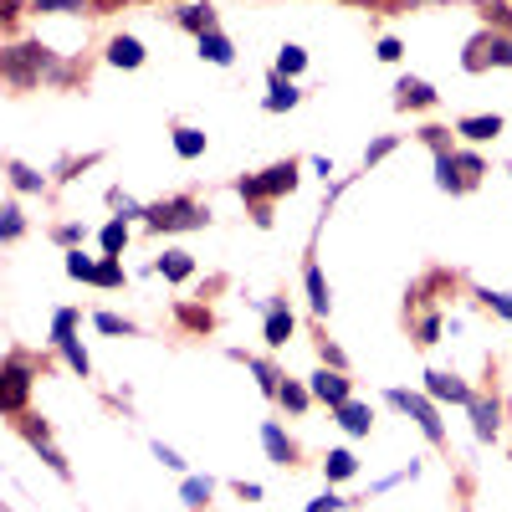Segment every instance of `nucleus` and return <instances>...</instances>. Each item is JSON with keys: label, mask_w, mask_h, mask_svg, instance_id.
<instances>
[{"label": "nucleus", "mask_w": 512, "mask_h": 512, "mask_svg": "<svg viewBox=\"0 0 512 512\" xmlns=\"http://www.w3.org/2000/svg\"><path fill=\"white\" fill-rule=\"evenodd\" d=\"M420 139H425V144H431L436 154H446V149H451V144H446V128H425V134H420Z\"/></svg>", "instance_id": "nucleus-47"}, {"label": "nucleus", "mask_w": 512, "mask_h": 512, "mask_svg": "<svg viewBox=\"0 0 512 512\" xmlns=\"http://www.w3.org/2000/svg\"><path fill=\"white\" fill-rule=\"evenodd\" d=\"M436 88L425 77H400L395 82V108H436Z\"/></svg>", "instance_id": "nucleus-11"}, {"label": "nucleus", "mask_w": 512, "mask_h": 512, "mask_svg": "<svg viewBox=\"0 0 512 512\" xmlns=\"http://www.w3.org/2000/svg\"><path fill=\"white\" fill-rule=\"evenodd\" d=\"M26 395H31V364H26V354H11L6 359V384H0V410H6L11 420L26 415Z\"/></svg>", "instance_id": "nucleus-6"}, {"label": "nucleus", "mask_w": 512, "mask_h": 512, "mask_svg": "<svg viewBox=\"0 0 512 512\" xmlns=\"http://www.w3.org/2000/svg\"><path fill=\"white\" fill-rule=\"evenodd\" d=\"M98 246H103V256H123V246H128V221L113 216V221L98 231Z\"/></svg>", "instance_id": "nucleus-26"}, {"label": "nucleus", "mask_w": 512, "mask_h": 512, "mask_svg": "<svg viewBox=\"0 0 512 512\" xmlns=\"http://www.w3.org/2000/svg\"><path fill=\"white\" fill-rule=\"evenodd\" d=\"M0 67H6V82H11V88H41V82H67V72H72L52 47H41V41H16V47H6Z\"/></svg>", "instance_id": "nucleus-1"}, {"label": "nucleus", "mask_w": 512, "mask_h": 512, "mask_svg": "<svg viewBox=\"0 0 512 512\" xmlns=\"http://www.w3.org/2000/svg\"><path fill=\"white\" fill-rule=\"evenodd\" d=\"M333 415H338V425H344L349 436H369V431H374V410H369V405H359V400L338 405Z\"/></svg>", "instance_id": "nucleus-21"}, {"label": "nucleus", "mask_w": 512, "mask_h": 512, "mask_svg": "<svg viewBox=\"0 0 512 512\" xmlns=\"http://www.w3.org/2000/svg\"><path fill=\"white\" fill-rule=\"evenodd\" d=\"M88 0H36V11H47V16H67V11H82Z\"/></svg>", "instance_id": "nucleus-43"}, {"label": "nucleus", "mask_w": 512, "mask_h": 512, "mask_svg": "<svg viewBox=\"0 0 512 512\" xmlns=\"http://www.w3.org/2000/svg\"><path fill=\"white\" fill-rule=\"evenodd\" d=\"M21 231H26L21 205H16V200H6V205H0V241H21Z\"/></svg>", "instance_id": "nucleus-28"}, {"label": "nucleus", "mask_w": 512, "mask_h": 512, "mask_svg": "<svg viewBox=\"0 0 512 512\" xmlns=\"http://www.w3.org/2000/svg\"><path fill=\"white\" fill-rule=\"evenodd\" d=\"M456 134H461V139H472V144L497 139V134H502V118H497V113H472V118H456Z\"/></svg>", "instance_id": "nucleus-17"}, {"label": "nucleus", "mask_w": 512, "mask_h": 512, "mask_svg": "<svg viewBox=\"0 0 512 512\" xmlns=\"http://www.w3.org/2000/svg\"><path fill=\"white\" fill-rule=\"evenodd\" d=\"M297 103H303V93H297V82H292V77H277V72H272L262 108H267V113H292Z\"/></svg>", "instance_id": "nucleus-15"}, {"label": "nucleus", "mask_w": 512, "mask_h": 512, "mask_svg": "<svg viewBox=\"0 0 512 512\" xmlns=\"http://www.w3.org/2000/svg\"><path fill=\"white\" fill-rule=\"evenodd\" d=\"M154 272H159L164 282H190V277H195V256H190V251H164L159 262H154Z\"/></svg>", "instance_id": "nucleus-20"}, {"label": "nucleus", "mask_w": 512, "mask_h": 512, "mask_svg": "<svg viewBox=\"0 0 512 512\" xmlns=\"http://www.w3.org/2000/svg\"><path fill=\"white\" fill-rule=\"evenodd\" d=\"M6 175H11V185H16L21 195H41V190H47V175H36V169H31V164H21V159H11V164H6Z\"/></svg>", "instance_id": "nucleus-24"}, {"label": "nucleus", "mask_w": 512, "mask_h": 512, "mask_svg": "<svg viewBox=\"0 0 512 512\" xmlns=\"http://www.w3.org/2000/svg\"><path fill=\"white\" fill-rule=\"evenodd\" d=\"M338 507H349V502H344V497H333V492H323V497H313L303 512H338Z\"/></svg>", "instance_id": "nucleus-45"}, {"label": "nucleus", "mask_w": 512, "mask_h": 512, "mask_svg": "<svg viewBox=\"0 0 512 512\" xmlns=\"http://www.w3.org/2000/svg\"><path fill=\"white\" fill-rule=\"evenodd\" d=\"M277 400H282V405H287V410L297 415V410H308V405H313V390H308V384H297V379H287Z\"/></svg>", "instance_id": "nucleus-33"}, {"label": "nucleus", "mask_w": 512, "mask_h": 512, "mask_svg": "<svg viewBox=\"0 0 512 512\" xmlns=\"http://www.w3.org/2000/svg\"><path fill=\"white\" fill-rule=\"evenodd\" d=\"M108 62H113V67H128V72L144 67V41H139V36H113V41H108Z\"/></svg>", "instance_id": "nucleus-19"}, {"label": "nucleus", "mask_w": 512, "mask_h": 512, "mask_svg": "<svg viewBox=\"0 0 512 512\" xmlns=\"http://www.w3.org/2000/svg\"><path fill=\"white\" fill-rule=\"evenodd\" d=\"M507 180H512V169H507Z\"/></svg>", "instance_id": "nucleus-52"}, {"label": "nucleus", "mask_w": 512, "mask_h": 512, "mask_svg": "<svg viewBox=\"0 0 512 512\" xmlns=\"http://www.w3.org/2000/svg\"><path fill=\"white\" fill-rule=\"evenodd\" d=\"M425 395H431V400H451V405H472V400H477L472 384L456 379V374H446V369H431V374H425Z\"/></svg>", "instance_id": "nucleus-9"}, {"label": "nucleus", "mask_w": 512, "mask_h": 512, "mask_svg": "<svg viewBox=\"0 0 512 512\" xmlns=\"http://www.w3.org/2000/svg\"><path fill=\"white\" fill-rule=\"evenodd\" d=\"M461 67H466V72L512 67V36H502V31H477L472 41H466V52H461Z\"/></svg>", "instance_id": "nucleus-5"}, {"label": "nucleus", "mask_w": 512, "mask_h": 512, "mask_svg": "<svg viewBox=\"0 0 512 512\" xmlns=\"http://www.w3.org/2000/svg\"><path fill=\"white\" fill-rule=\"evenodd\" d=\"M72 333H77V313H72V308H62V313L52 318V349H57V344H67Z\"/></svg>", "instance_id": "nucleus-37"}, {"label": "nucleus", "mask_w": 512, "mask_h": 512, "mask_svg": "<svg viewBox=\"0 0 512 512\" xmlns=\"http://www.w3.org/2000/svg\"><path fill=\"white\" fill-rule=\"evenodd\" d=\"M262 338H267V349H282L287 338H292V308L282 303V297H272V303H267V328H262Z\"/></svg>", "instance_id": "nucleus-14"}, {"label": "nucleus", "mask_w": 512, "mask_h": 512, "mask_svg": "<svg viewBox=\"0 0 512 512\" xmlns=\"http://www.w3.org/2000/svg\"><path fill=\"white\" fill-rule=\"evenodd\" d=\"M195 47H200V62H210V67H231L236 62V47H231V36L216 26V31H205V36H195Z\"/></svg>", "instance_id": "nucleus-12"}, {"label": "nucleus", "mask_w": 512, "mask_h": 512, "mask_svg": "<svg viewBox=\"0 0 512 512\" xmlns=\"http://www.w3.org/2000/svg\"><path fill=\"white\" fill-rule=\"evenodd\" d=\"M292 190H297V159H282V164L262 169V175H241L236 180V195L251 200V205H267V200L292 195Z\"/></svg>", "instance_id": "nucleus-3"}, {"label": "nucleus", "mask_w": 512, "mask_h": 512, "mask_svg": "<svg viewBox=\"0 0 512 512\" xmlns=\"http://www.w3.org/2000/svg\"><path fill=\"white\" fill-rule=\"evenodd\" d=\"M93 287H123V256H103Z\"/></svg>", "instance_id": "nucleus-34"}, {"label": "nucleus", "mask_w": 512, "mask_h": 512, "mask_svg": "<svg viewBox=\"0 0 512 512\" xmlns=\"http://www.w3.org/2000/svg\"><path fill=\"white\" fill-rule=\"evenodd\" d=\"M93 323H98V333H113V338H118V333H123V338H134V333H139L134 323H128V318H118V313H98Z\"/></svg>", "instance_id": "nucleus-36"}, {"label": "nucleus", "mask_w": 512, "mask_h": 512, "mask_svg": "<svg viewBox=\"0 0 512 512\" xmlns=\"http://www.w3.org/2000/svg\"><path fill=\"white\" fill-rule=\"evenodd\" d=\"M354 6H369V0H354Z\"/></svg>", "instance_id": "nucleus-51"}, {"label": "nucleus", "mask_w": 512, "mask_h": 512, "mask_svg": "<svg viewBox=\"0 0 512 512\" xmlns=\"http://www.w3.org/2000/svg\"><path fill=\"white\" fill-rule=\"evenodd\" d=\"M323 364H328V369H344L349 359H344V349H333V344H323Z\"/></svg>", "instance_id": "nucleus-49"}, {"label": "nucleus", "mask_w": 512, "mask_h": 512, "mask_svg": "<svg viewBox=\"0 0 512 512\" xmlns=\"http://www.w3.org/2000/svg\"><path fill=\"white\" fill-rule=\"evenodd\" d=\"M108 205L123 210V221H128V216H144V210H149V205H139V200H128L123 190H108Z\"/></svg>", "instance_id": "nucleus-40"}, {"label": "nucleus", "mask_w": 512, "mask_h": 512, "mask_svg": "<svg viewBox=\"0 0 512 512\" xmlns=\"http://www.w3.org/2000/svg\"><path fill=\"white\" fill-rule=\"evenodd\" d=\"M323 472H328V482H349L354 472H359V461H354V451H328V461H323Z\"/></svg>", "instance_id": "nucleus-27"}, {"label": "nucleus", "mask_w": 512, "mask_h": 512, "mask_svg": "<svg viewBox=\"0 0 512 512\" xmlns=\"http://www.w3.org/2000/svg\"><path fill=\"white\" fill-rule=\"evenodd\" d=\"M415 344H420V349L441 344V318H420V328H415Z\"/></svg>", "instance_id": "nucleus-39"}, {"label": "nucleus", "mask_w": 512, "mask_h": 512, "mask_svg": "<svg viewBox=\"0 0 512 512\" xmlns=\"http://www.w3.org/2000/svg\"><path fill=\"white\" fill-rule=\"evenodd\" d=\"M395 410H405L415 425H420V436L431 441V446H446V425H441V410H436V400L431 395H415V390H390L384 395Z\"/></svg>", "instance_id": "nucleus-4"}, {"label": "nucleus", "mask_w": 512, "mask_h": 512, "mask_svg": "<svg viewBox=\"0 0 512 512\" xmlns=\"http://www.w3.org/2000/svg\"><path fill=\"white\" fill-rule=\"evenodd\" d=\"M436 185L446 195H466V190H472V185H466V175H461V164H456V149L436 154Z\"/></svg>", "instance_id": "nucleus-18"}, {"label": "nucleus", "mask_w": 512, "mask_h": 512, "mask_svg": "<svg viewBox=\"0 0 512 512\" xmlns=\"http://www.w3.org/2000/svg\"><path fill=\"white\" fill-rule=\"evenodd\" d=\"M67 277L72 282H93L98 277V262H93V256H82V246H72L67 251Z\"/></svg>", "instance_id": "nucleus-31"}, {"label": "nucleus", "mask_w": 512, "mask_h": 512, "mask_svg": "<svg viewBox=\"0 0 512 512\" xmlns=\"http://www.w3.org/2000/svg\"><path fill=\"white\" fill-rule=\"evenodd\" d=\"M303 287H308V303H313V313H318V318H328V308H333V292H328V277H323V267H318V262H308V267H303Z\"/></svg>", "instance_id": "nucleus-16"}, {"label": "nucleus", "mask_w": 512, "mask_h": 512, "mask_svg": "<svg viewBox=\"0 0 512 512\" xmlns=\"http://www.w3.org/2000/svg\"><path fill=\"white\" fill-rule=\"evenodd\" d=\"M477 297H482V303H487L497 318H507V323H512V292H492V287H482Z\"/></svg>", "instance_id": "nucleus-38"}, {"label": "nucleus", "mask_w": 512, "mask_h": 512, "mask_svg": "<svg viewBox=\"0 0 512 512\" xmlns=\"http://www.w3.org/2000/svg\"><path fill=\"white\" fill-rule=\"evenodd\" d=\"M262 451H267V461H272V466H292V461H297V446H292V436L282 431L277 420H267V425H262Z\"/></svg>", "instance_id": "nucleus-13"}, {"label": "nucleus", "mask_w": 512, "mask_h": 512, "mask_svg": "<svg viewBox=\"0 0 512 512\" xmlns=\"http://www.w3.org/2000/svg\"><path fill=\"white\" fill-rule=\"evenodd\" d=\"M456 164H461V175H466V185H477V180L487 175V164H482L477 154H456Z\"/></svg>", "instance_id": "nucleus-41"}, {"label": "nucleus", "mask_w": 512, "mask_h": 512, "mask_svg": "<svg viewBox=\"0 0 512 512\" xmlns=\"http://www.w3.org/2000/svg\"><path fill=\"white\" fill-rule=\"evenodd\" d=\"M16 425H21V436H26V441H31V446L41 451V461H47V466H52L57 477H72V466H67V456H62V451L52 446L47 425H36V415H16Z\"/></svg>", "instance_id": "nucleus-8"}, {"label": "nucleus", "mask_w": 512, "mask_h": 512, "mask_svg": "<svg viewBox=\"0 0 512 512\" xmlns=\"http://www.w3.org/2000/svg\"><path fill=\"white\" fill-rule=\"evenodd\" d=\"M303 67H308V52L297 47V41H287V47L277 52V77H297Z\"/></svg>", "instance_id": "nucleus-30"}, {"label": "nucleus", "mask_w": 512, "mask_h": 512, "mask_svg": "<svg viewBox=\"0 0 512 512\" xmlns=\"http://www.w3.org/2000/svg\"><path fill=\"white\" fill-rule=\"evenodd\" d=\"M154 461H164L169 472H185V456H180L175 446H164V441H154Z\"/></svg>", "instance_id": "nucleus-44"}, {"label": "nucleus", "mask_w": 512, "mask_h": 512, "mask_svg": "<svg viewBox=\"0 0 512 512\" xmlns=\"http://www.w3.org/2000/svg\"><path fill=\"white\" fill-rule=\"evenodd\" d=\"M231 359H246V354H241V349H231ZM246 369L256 374V384H262V395H272V400L282 395V374H277L267 359H246Z\"/></svg>", "instance_id": "nucleus-23"}, {"label": "nucleus", "mask_w": 512, "mask_h": 512, "mask_svg": "<svg viewBox=\"0 0 512 512\" xmlns=\"http://www.w3.org/2000/svg\"><path fill=\"white\" fill-rule=\"evenodd\" d=\"M144 221H149V231H205L210 226V210L200 200H190V195H175V200L149 205Z\"/></svg>", "instance_id": "nucleus-2"}, {"label": "nucleus", "mask_w": 512, "mask_h": 512, "mask_svg": "<svg viewBox=\"0 0 512 512\" xmlns=\"http://www.w3.org/2000/svg\"><path fill=\"white\" fill-rule=\"evenodd\" d=\"M180 318H185L190 328H210V313H200V308H180Z\"/></svg>", "instance_id": "nucleus-48"}, {"label": "nucleus", "mask_w": 512, "mask_h": 512, "mask_svg": "<svg viewBox=\"0 0 512 512\" xmlns=\"http://www.w3.org/2000/svg\"><path fill=\"white\" fill-rule=\"evenodd\" d=\"M52 236H57V246H67V251H72V246L82 241V226H57Z\"/></svg>", "instance_id": "nucleus-46"}, {"label": "nucleus", "mask_w": 512, "mask_h": 512, "mask_svg": "<svg viewBox=\"0 0 512 512\" xmlns=\"http://www.w3.org/2000/svg\"><path fill=\"white\" fill-rule=\"evenodd\" d=\"M236 492H241L246 502H262V487H256V482H236Z\"/></svg>", "instance_id": "nucleus-50"}, {"label": "nucleus", "mask_w": 512, "mask_h": 512, "mask_svg": "<svg viewBox=\"0 0 512 512\" xmlns=\"http://www.w3.org/2000/svg\"><path fill=\"white\" fill-rule=\"evenodd\" d=\"M395 149H400V139H395V134H379V139H374V144L364 149V169H374L379 159H390Z\"/></svg>", "instance_id": "nucleus-35"}, {"label": "nucleus", "mask_w": 512, "mask_h": 512, "mask_svg": "<svg viewBox=\"0 0 512 512\" xmlns=\"http://www.w3.org/2000/svg\"><path fill=\"white\" fill-rule=\"evenodd\" d=\"M175 21H180L185 31L205 36V31H216V6H205V0H195V6H180V11H175Z\"/></svg>", "instance_id": "nucleus-22"}, {"label": "nucleus", "mask_w": 512, "mask_h": 512, "mask_svg": "<svg viewBox=\"0 0 512 512\" xmlns=\"http://www.w3.org/2000/svg\"><path fill=\"white\" fill-rule=\"evenodd\" d=\"M175 154L180 159H200L205 154V134H200V128H175Z\"/></svg>", "instance_id": "nucleus-32"}, {"label": "nucleus", "mask_w": 512, "mask_h": 512, "mask_svg": "<svg viewBox=\"0 0 512 512\" xmlns=\"http://www.w3.org/2000/svg\"><path fill=\"white\" fill-rule=\"evenodd\" d=\"M466 410H472V431H477V441H497V431H502V405H497L492 395H477Z\"/></svg>", "instance_id": "nucleus-10"}, {"label": "nucleus", "mask_w": 512, "mask_h": 512, "mask_svg": "<svg viewBox=\"0 0 512 512\" xmlns=\"http://www.w3.org/2000/svg\"><path fill=\"white\" fill-rule=\"evenodd\" d=\"M57 354L67 359V369H72V374H82V379L93 374V359H88V349H82L77 338H67V344H57Z\"/></svg>", "instance_id": "nucleus-29"}, {"label": "nucleus", "mask_w": 512, "mask_h": 512, "mask_svg": "<svg viewBox=\"0 0 512 512\" xmlns=\"http://www.w3.org/2000/svg\"><path fill=\"white\" fill-rule=\"evenodd\" d=\"M374 57H379V62H400V57H405V47H400V36H379V47H374Z\"/></svg>", "instance_id": "nucleus-42"}, {"label": "nucleus", "mask_w": 512, "mask_h": 512, "mask_svg": "<svg viewBox=\"0 0 512 512\" xmlns=\"http://www.w3.org/2000/svg\"><path fill=\"white\" fill-rule=\"evenodd\" d=\"M308 390H313V400H323L328 410H338V405H349L354 400V379L344 374V369H318L313 379H308Z\"/></svg>", "instance_id": "nucleus-7"}, {"label": "nucleus", "mask_w": 512, "mask_h": 512, "mask_svg": "<svg viewBox=\"0 0 512 512\" xmlns=\"http://www.w3.org/2000/svg\"><path fill=\"white\" fill-rule=\"evenodd\" d=\"M210 492H216V477H185V482H180V502H185L190 512H200V507L210 502Z\"/></svg>", "instance_id": "nucleus-25"}]
</instances>
